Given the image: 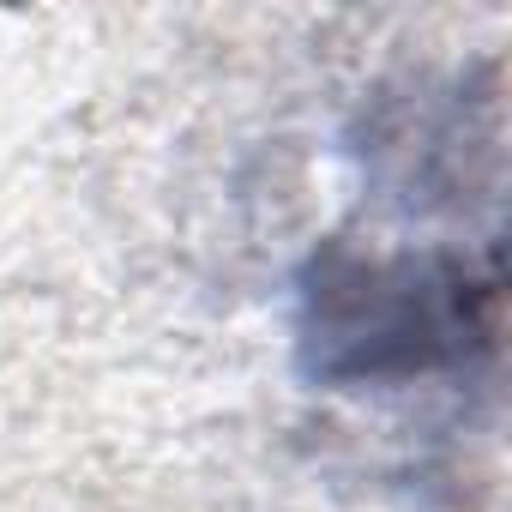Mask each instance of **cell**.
Instances as JSON below:
<instances>
[{"instance_id": "obj_1", "label": "cell", "mask_w": 512, "mask_h": 512, "mask_svg": "<svg viewBox=\"0 0 512 512\" xmlns=\"http://www.w3.org/2000/svg\"><path fill=\"white\" fill-rule=\"evenodd\" d=\"M494 332V266L458 253L356 260L326 253L308 284L302 338L326 380H404L482 350Z\"/></svg>"}]
</instances>
